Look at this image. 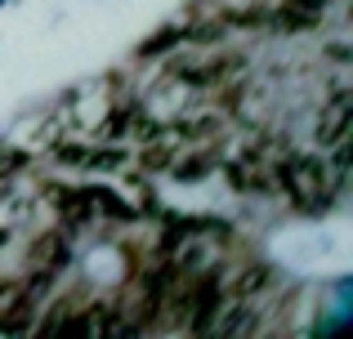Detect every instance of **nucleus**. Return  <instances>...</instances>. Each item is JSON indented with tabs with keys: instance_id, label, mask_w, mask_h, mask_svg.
<instances>
[{
	"instance_id": "obj_1",
	"label": "nucleus",
	"mask_w": 353,
	"mask_h": 339,
	"mask_svg": "<svg viewBox=\"0 0 353 339\" xmlns=\"http://www.w3.org/2000/svg\"><path fill=\"white\" fill-rule=\"evenodd\" d=\"M68 263V232H45L41 241L32 245V268H59Z\"/></svg>"
},
{
	"instance_id": "obj_2",
	"label": "nucleus",
	"mask_w": 353,
	"mask_h": 339,
	"mask_svg": "<svg viewBox=\"0 0 353 339\" xmlns=\"http://www.w3.org/2000/svg\"><path fill=\"white\" fill-rule=\"evenodd\" d=\"M349 107H353V103H349V94H340L336 103L327 107V116H322V125H318V139H322V143H336L340 134L349 130Z\"/></svg>"
},
{
	"instance_id": "obj_3",
	"label": "nucleus",
	"mask_w": 353,
	"mask_h": 339,
	"mask_svg": "<svg viewBox=\"0 0 353 339\" xmlns=\"http://www.w3.org/2000/svg\"><path fill=\"white\" fill-rule=\"evenodd\" d=\"M264 286H268V268H264V263H250V268L233 281V295L246 299V295H259Z\"/></svg>"
},
{
	"instance_id": "obj_4",
	"label": "nucleus",
	"mask_w": 353,
	"mask_h": 339,
	"mask_svg": "<svg viewBox=\"0 0 353 339\" xmlns=\"http://www.w3.org/2000/svg\"><path fill=\"white\" fill-rule=\"evenodd\" d=\"M215 322H219V317H215ZM250 322H255V317L237 308V313H228L224 322H219V331H224V335H237V331H250Z\"/></svg>"
},
{
	"instance_id": "obj_5",
	"label": "nucleus",
	"mask_w": 353,
	"mask_h": 339,
	"mask_svg": "<svg viewBox=\"0 0 353 339\" xmlns=\"http://www.w3.org/2000/svg\"><path fill=\"white\" fill-rule=\"evenodd\" d=\"M0 245H5V232H0Z\"/></svg>"
}]
</instances>
